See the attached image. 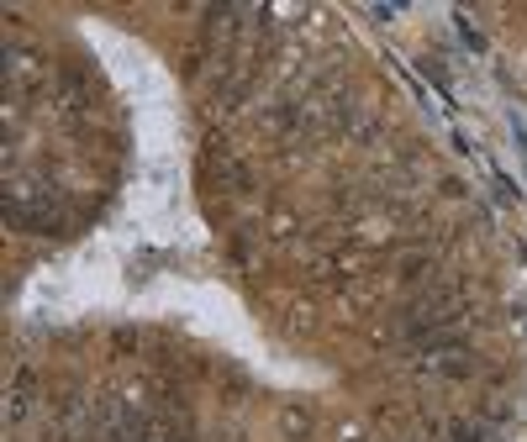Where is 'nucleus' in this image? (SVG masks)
Here are the masks:
<instances>
[{
	"instance_id": "f03ea898",
	"label": "nucleus",
	"mask_w": 527,
	"mask_h": 442,
	"mask_svg": "<svg viewBox=\"0 0 527 442\" xmlns=\"http://www.w3.org/2000/svg\"><path fill=\"white\" fill-rule=\"evenodd\" d=\"M364 16H369V21H395L401 5H364Z\"/></svg>"
},
{
	"instance_id": "f257e3e1",
	"label": "nucleus",
	"mask_w": 527,
	"mask_h": 442,
	"mask_svg": "<svg viewBox=\"0 0 527 442\" xmlns=\"http://www.w3.org/2000/svg\"><path fill=\"white\" fill-rule=\"evenodd\" d=\"M453 27H459V37H464V47H469V53H485V37H480L475 27H469V16H464V11H453Z\"/></svg>"
}]
</instances>
